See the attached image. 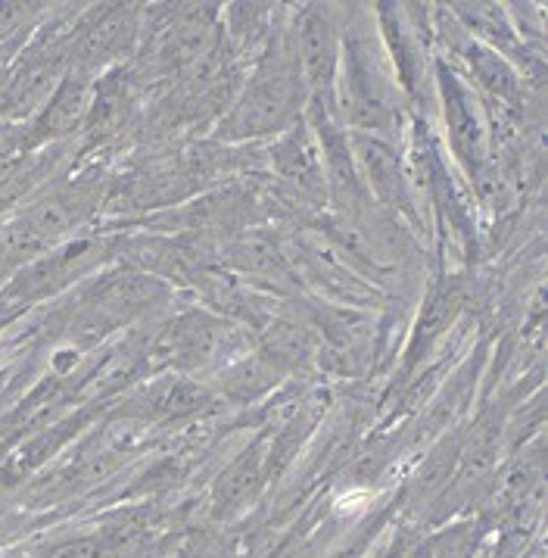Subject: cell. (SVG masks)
Returning <instances> with one entry per match:
<instances>
[{"label":"cell","instance_id":"cell-1","mask_svg":"<svg viewBox=\"0 0 548 558\" xmlns=\"http://www.w3.org/2000/svg\"><path fill=\"white\" fill-rule=\"evenodd\" d=\"M287 107H290V88L284 78L259 82V88L243 100L234 122L241 132H268L284 122Z\"/></svg>","mask_w":548,"mask_h":558},{"label":"cell","instance_id":"cell-2","mask_svg":"<svg viewBox=\"0 0 548 558\" xmlns=\"http://www.w3.org/2000/svg\"><path fill=\"white\" fill-rule=\"evenodd\" d=\"M303 69H306L308 85L315 88H325L330 82V72L337 63V35L325 16H308L303 23Z\"/></svg>","mask_w":548,"mask_h":558},{"label":"cell","instance_id":"cell-3","mask_svg":"<svg viewBox=\"0 0 548 558\" xmlns=\"http://www.w3.org/2000/svg\"><path fill=\"white\" fill-rule=\"evenodd\" d=\"M94 107V85L88 78H69L53 94L45 119H41V132L45 134H66L72 132Z\"/></svg>","mask_w":548,"mask_h":558},{"label":"cell","instance_id":"cell-4","mask_svg":"<svg viewBox=\"0 0 548 558\" xmlns=\"http://www.w3.org/2000/svg\"><path fill=\"white\" fill-rule=\"evenodd\" d=\"M57 78H60V69L57 63H38V66H28L10 85L7 90V107L16 112L32 110V107H38V104H45L50 88L57 85Z\"/></svg>","mask_w":548,"mask_h":558},{"label":"cell","instance_id":"cell-5","mask_svg":"<svg viewBox=\"0 0 548 558\" xmlns=\"http://www.w3.org/2000/svg\"><path fill=\"white\" fill-rule=\"evenodd\" d=\"M129 38H132V13L129 10H112L94 25V32L85 38L82 57L85 60H103V57L115 53Z\"/></svg>","mask_w":548,"mask_h":558},{"label":"cell","instance_id":"cell-6","mask_svg":"<svg viewBox=\"0 0 548 558\" xmlns=\"http://www.w3.org/2000/svg\"><path fill=\"white\" fill-rule=\"evenodd\" d=\"M156 293L154 281H147V278H137V275H129V278H119V281H112L107 284L103 291L97 293V315L112 313V310H134V306H141V303H147L150 296Z\"/></svg>","mask_w":548,"mask_h":558},{"label":"cell","instance_id":"cell-7","mask_svg":"<svg viewBox=\"0 0 548 558\" xmlns=\"http://www.w3.org/2000/svg\"><path fill=\"white\" fill-rule=\"evenodd\" d=\"M278 169L284 172L287 179L303 184V187H312L318 181V159H315V150L308 147V141H303V137L287 141L284 147L278 150Z\"/></svg>","mask_w":548,"mask_h":558},{"label":"cell","instance_id":"cell-8","mask_svg":"<svg viewBox=\"0 0 548 558\" xmlns=\"http://www.w3.org/2000/svg\"><path fill=\"white\" fill-rule=\"evenodd\" d=\"M449 119H452L455 141H459L467 154H477L480 150V125H477L474 112L467 110L464 97L455 88H449Z\"/></svg>","mask_w":548,"mask_h":558},{"label":"cell","instance_id":"cell-9","mask_svg":"<svg viewBox=\"0 0 548 558\" xmlns=\"http://www.w3.org/2000/svg\"><path fill=\"white\" fill-rule=\"evenodd\" d=\"M203 400H206V393L199 387L178 380V384H166L162 390H156L154 405L159 412H191Z\"/></svg>","mask_w":548,"mask_h":558},{"label":"cell","instance_id":"cell-10","mask_svg":"<svg viewBox=\"0 0 548 558\" xmlns=\"http://www.w3.org/2000/svg\"><path fill=\"white\" fill-rule=\"evenodd\" d=\"M477 78H480V85L489 90V94H496V100H508V104L517 100V94H514V78H511V72H508L499 60H492V57H477Z\"/></svg>","mask_w":548,"mask_h":558},{"label":"cell","instance_id":"cell-11","mask_svg":"<svg viewBox=\"0 0 548 558\" xmlns=\"http://www.w3.org/2000/svg\"><path fill=\"white\" fill-rule=\"evenodd\" d=\"M107 546L94 536H82V539H69L63 546H57L50 558H103Z\"/></svg>","mask_w":548,"mask_h":558}]
</instances>
